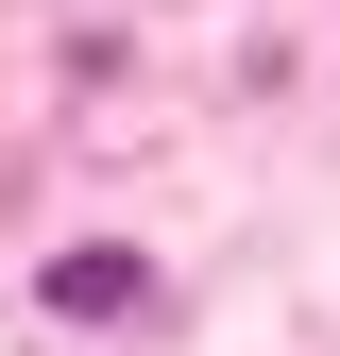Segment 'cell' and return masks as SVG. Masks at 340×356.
<instances>
[{
    "mask_svg": "<svg viewBox=\"0 0 340 356\" xmlns=\"http://www.w3.org/2000/svg\"><path fill=\"white\" fill-rule=\"evenodd\" d=\"M52 305H68V323H102V305H137V254H52Z\"/></svg>",
    "mask_w": 340,
    "mask_h": 356,
    "instance_id": "cell-1",
    "label": "cell"
}]
</instances>
